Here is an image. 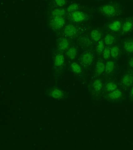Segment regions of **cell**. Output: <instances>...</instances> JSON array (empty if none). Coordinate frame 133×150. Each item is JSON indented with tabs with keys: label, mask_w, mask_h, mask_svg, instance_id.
Masks as SVG:
<instances>
[{
	"label": "cell",
	"mask_w": 133,
	"mask_h": 150,
	"mask_svg": "<svg viewBox=\"0 0 133 150\" xmlns=\"http://www.w3.org/2000/svg\"><path fill=\"white\" fill-rule=\"evenodd\" d=\"M77 49L75 47L72 46L69 49L66 54L67 56L70 59H73L75 58L77 56Z\"/></svg>",
	"instance_id": "cell-11"
},
{
	"label": "cell",
	"mask_w": 133,
	"mask_h": 150,
	"mask_svg": "<svg viewBox=\"0 0 133 150\" xmlns=\"http://www.w3.org/2000/svg\"><path fill=\"white\" fill-rule=\"evenodd\" d=\"M132 1H133V0H132Z\"/></svg>",
	"instance_id": "cell-31"
},
{
	"label": "cell",
	"mask_w": 133,
	"mask_h": 150,
	"mask_svg": "<svg viewBox=\"0 0 133 150\" xmlns=\"http://www.w3.org/2000/svg\"><path fill=\"white\" fill-rule=\"evenodd\" d=\"M123 33H126L130 32L133 29V20L128 19L123 24L122 27Z\"/></svg>",
	"instance_id": "cell-6"
},
{
	"label": "cell",
	"mask_w": 133,
	"mask_h": 150,
	"mask_svg": "<svg viewBox=\"0 0 133 150\" xmlns=\"http://www.w3.org/2000/svg\"><path fill=\"white\" fill-rule=\"evenodd\" d=\"M105 66L104 64L102 62L98 61L97 62L96 66V71L98 75L101 74L104 71Z\"/></svg>",
	"instance_id": "cell-14"
},
{
	"label": "cell",
	"mask_w": 133,
	"mask_h": 150,
	"mask_svg": "<svg viewBox=\"0 0 133 150\" xmlns=\"http://www.w3.org/2000/svg\"><path fill=\"white\" fill-rule=\"evenodd\" d=\"M94 58V55L91 53L86 52L82 55L81 61L84 66H88L93 63Z\"/></svg>",
	"instance_id": "cell-3"
},
{
	"label": "cell",
	"mask_w": 133,
	"mask_h": 150,
	"mask_svg": "<svg viewBox=\"0 0 133 150\" xmlns=\"http://www.w3.org/2000/svg\"><path fill=\"white\" fill-rule=\"evenodd\" d=\"M120 53V49L118 47L114 46L111 49V56L113 58H117L119 55Z\"/></svg>",
	"instance_id": "cell-20"
},
{
	"label": "cell",
	"mask_w": 133,
	"mask_h": 150,
	"mask_svg": "<svg viewBox=\"0 0 133 150\" xmlns=\"http://www.w3.org/2000/svg\"><path fill=\"white\" fill-rule=\"evenodd\" d=\"M115 38L110 34H107L104 39V43L107 45H111L114 43Z\"/></svg>",
	"instance_id": "cell-16"
},
{
	"label": "cell",
	"mask_w": 133,
	"mask_h": 150,
	"mask_svg": "<svg viewBox=\"0 0 133 150\" xmlns=\"http://www.w3.org/2000/svg\"><path fill=\"white\" fill-rule=\"evenodd\" d=\"M91 36L93 41L95 42H98L100 41L102 36L101 33L97 30H93L92 31Z\"/></svg>",
	"instance_id": "cell-13"
},
{
	"label": "cell",
	"mask_w": 133,
	"mask_h": 150,
	"mask_svg": "<svg viewBox=\"0 0 133 150\" xmlns=\"http://www.w3.org/2000/svg\"><path fill=\"white\" fill-rule=\"evenodd\" d=\"M79 8V5L77 4L74 3L71 4L67 8L68 11L69 13H73L76 11Z\"/></svg>",
	"instance_id": "cell-25"
},
{
	"label": "cell",
	"mask_w": 133,
	"mask_h": 150,
	"mask_svg": "<svg viewBox=\"0 0 133 150\" xmlns=\"http://www.w3.org/2000/svg\"><path fill=\"white\" fill-rule=\"evenodd\" d=\"M122 27V24L119 20H114L109 25V29L112 31L117 32L119 31Z\"/></svg>",
	"instance_id": "cell-8"
},
{
	"label": "cell",
	"mask_w": 133,
	"mask_h": 150,
	"mask_svg": "<svg viewBox=\"0 0 133 150\" xmlns=\"http://www.w3.org/2000/svg\"><path fill=\"white\" fill-rule=\"evenodd\" d=\"M57 5L59 6H62L65 4V0H55Z\"/></svg>",
	"instance_id": "cell-27"
},
{
	"label": "cell",
	"mask_w": 133,
	"mask_h": 150,
	"mask_svg": "<svg viewBox=\"0 0 133 150\" xmlns=\"http://www.w3.org/2000/svg\"><path fill=\"white\" fill-rule=\"evenodd\" d=\"M117 88V86L113 82H109L106 85L105 89L107 91H113Z\"/></svg>",
	"instance_id": "cell-23"
},
{
	"label": "cell",
	"mask_w": 133,
	"mask_h": 150,
	"mask_svg": "<svg viewBox=\"0 0 133 150\" xmlns=\"http://www.w3.org/2000/svg\"><path fill=\"white\" fill-rule=\"evenodd\" d=\"M114 68V63L112 61H108L107 62L105 66V72L107 73H110L113 71Z\"/></svg>",
	"instance_id": "cell-18"
},
{
	"label": "cell",
	"mask_w": 133,
	"mask_h": 150,
	"mask_svg": "<svg viewBox=\"0 0 133 150\" xmlns=\"http://www.w3.org/2000/svg\"><path fill=\"white\" fill-rule=\"evenodd\" d=\"M131 94H132V95H133V88L132 90V91Z\"/></svg>",
	"instance_id": "cell-29"
},
{
	"label": "cell",
	"mask_w": 133,
	"mask_h": 150,
	"mask_svg": "<svg viewBox=\"0 0 133 150\" xmlns=\"http://www.w3.org/2000/svg\"><path fill=\"white\" fill-rule=\"evenodd\" d=\"M122 83L125 86H130L133 82V76L132 75L126 74L122 79Z\"/></svg>",
	"instance_id": "cell-10"
},
{
	"label": "cell",
	"mask_w": 133,
	"mask_h": 150,
	"mask_svg": "<svg viewBox=\"0 0 133 150\" xmlns=\"http://www.w3.org/2000/svg\"><path fill=\"white\" fill-rule=\"evenodd\" d=\"M122 93L119 90L114 91V92L109 93V97L111 99H116L120 98L122 96Z\"/></svg>",
	"instance_id": "cell-17"
},
{
	"label": "cell",
	"mask_w": 133,
	"mask_h": 150,
	"mask_svg": "<svg viewBox=\"0 0 133 150\" xmlns=\"http://www.w3.org/2000/svg\"><path fill=\"white\" fill-rule=\"evenodd\" d=\"M66 14V11L64 9L59 8L54 10L52 13L53 17H62Z\"/></svg>",
	"instance_id": "cell-15"
},
{
	"label": "cell",
	"mask_w": 133,
	"mask_h": 150,
	"mask_svg": "<svg viewBox=\"0 0 133 150\" xmlns=\"http://www.w3.org/2000/svg\"><path fill=\"white\" fill-rule=\"evenodd\" d=\"M123 48L126 53L129 54L133 53V40L128 39L126 40L123 43Z\"/></svg>",
	"instance_id": "cell-7"
},
{
	"label": "cell",
	"mask_w": 133,
	"mask_h": 150,
	"mask_svg": "<svg viewBox=\"0 0 133 150\" xmlns=\"http://www.w3.org/2000/svg\"><path fill=\"white\" fill-rule=\"evenodd\" d=\"M65 24L64 18L62 17H54L50 23V26L54 30H59Z\"/></svg>",
	"instance_id": "cell-2"
},
{
	"label": "cell",
	"mask_w": 133,
	"mask_h": 150,
	"mask_svg": "<svg viewBox=\"0 0 133 150\" xmlns=\"http://www.w3.org/2000/svg\"><path fill=\"white\" fill-rule=\"evenodd\" d=\"M103 58L105 59H109L111 55V49L109 48H105L103 52Z\"/></svg>",
	"instance_id": "cell-26"
},
{
	"label": "cell",
	"mask_w": 133,
	"mask_h": 150,
	"mask_svg": "<svg viewBox=\"0 0 133 150\" xmlns=\"http://www.w3.org/2000/svg\"><path fill=\"white\" fill-rule=\"evenodd\" d=\"M102 86V82L100 80L97 79L95 81L93 84V88L95 91H99L101 90Z\"/></svg>",
	"instance_id": "cell-24"
},
{
	"label": "cell",
	"mask_w": 133,
	"mask_h": 150,
	"mask_svg": "<svg viewBox=\"0 0 133 150\" xmlns=\"http://www.w3.org/2000/svg\"><path fill=\"white\" fill-rule=\"evenodd\" d=\"M64 56L62 54H57L55 57V66L56 67H60L64 64Z\"/></svg>",
	"instance_id": "cell-12"
},
{
	"label": "cell",
	"mask_w": 133,
	"mask_h": 150,
	"mask_svg": "<svg viewBox=\"0 0 133 150\" xmlns=\"http://www.w3.org/2000/svg\"><path fill=\"white\" fill-rule=\"evenodd\" d=\"M69 46V42L66 38H62L59 40L58 43V48L60 51L67 49Z\"/></svg>",
	"instance_id": "cell-9"
},
{
	"label": "cell",
	"mask_w": 133,
	"mask_h": 150,
	"mask_svg": "<svg viewBox=\"0 0 133 150\" xmlns=\"http://www.w3.org/2000/svg\"><path fill=\"white\" fill-rule=\"evenodd\" d=\"M51 95L55 98H59L62 95V92L58 89H54L51 92Z\"/></svg>",
	"instance_id": "cell-21"
},
{
	"label": "cell",
	"mask_w": 133,
	"mask_h": 150,
	"mask_svg": "<svg viewBox=\"0 0 133 150\" xmlns=\"http://www.w3.org/2000/svg\"><path fill=\"white\" fill-rule=\"evenodd\" d=\"M71 17L72 20L75 22H81L84 21L86 16L83 12L76 11L72 13Z\"/></svg>",
	"instance_id": "cell-4"
},
{
	"label": "cell",
	"mask_w": 133,
	"mask_h": 150,
	"mask_svg": "<svg viewBox=\"0 0 133 150\" xmlns=\"http://www.w3.org/2000/svg\"><path fill=\"white\" fill-rule=\"evenodd\" d=\"M72 70L76 73L79 74L81 72V68L79 65L76 63H73L71 65Z\"/></svg>",
	"instance_id": "cell-22"
},
{
	"label": "cell",
	"mask_w": 133,
	"mask_h": 150,
	"mask_svg": "<svg viewBox=\"0 0 133 150\" xmlns=\"http://www.w3.org/2000/svg\"><path fill=\"white\" fill-rule=\"evenodd\" d=\"M95 1H103V0H95Z\"/></svg>",
	"instance_id": "cell-30"
},
{
	"label": "cell",
	"mask_w": 133,
	"mask_h": 150,
	"mask_svg": "<svg viewBox=\"0 0 133 150\" xmlns=\"http://www.w3.org/2000/svg\"><path fill=\"white\" fill-rule=\"evenodd\" d=\"M64 32L67 36L72 37L76 34L77 29L73 25L69 24L65 27Z\"/></svg>",
	"instance_id": "cell-5"
},
{
	"label": "cell",
	"mask_w": 133,
	"mask_h": 150,
	"mask_svg": "<svg viewBox=\"0 0 133 150\" xmlns=\"http://www.w3.org/2000/svg\"><path fill=\"white\" fill-rule=\"evenodd\" d=\"M104 42L103 41H100L98 42L96 46V51L98 54H101L103 52L105 48Z\"/></svg>",
	"instance_id": "cell-19"
},
{
	"label": "cell",
	"mask_w": 133,
	"mask_h": 150,
	"mask_svg": "<svg viewBox=\"0 0 133 150\" xmlns=\"http://www.w3.org/2000/svg\"><path fill=\"white\" fill-rule=\"evenodd\" d=\"M99 12L105 17L111 18L116 16L117 11L115 6L111 4L103 5L99 9Z\"/></svg>",
	"instance_id": "cell-1"
},
{
	"label": "cell",
	"mask_w": 133,
	"mask_h": 150,
	"mask_svg": "<svg viewBox=\"0 0 133 150\" xmlns=\"http://www.w3.org/2000/svg\"><path fill=\"white\" fill-rule=\"evenodd\" d=\"M129 64L131 67L133 68V57L130 59V60L129 61Z\"/></svg>",
	"instance_id": "cell-28"
}]
</instances>
